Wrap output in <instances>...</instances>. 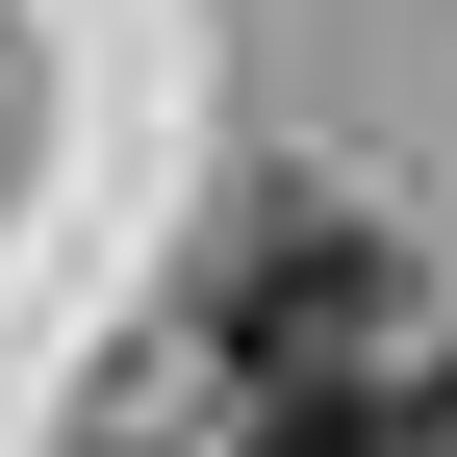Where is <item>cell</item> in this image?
I'll return each mask as SVG.
<instances>
[{"label": "cell", "instance_id": "obj_1", "mask_svg": "<svg viewBox=\"0 0 457 457\" xmlns=\"http://www.w3.org/2000/svg\"><path fill=\"white\" fill-rule=\"evenodd\" d=\"M381 305H407V279H381L356 204H254L228 279H204V356L228 381H381Z\"/></svg>", "mask_w": 457, "mask_h": 457}, {"label": "cell", "instance_id": "obj_2", "mask_svg": "<svg viewBox=\"0 0 457 457\" xmlns=\"http://www.w3.org/2000/svg\"><path fill=\"white\" fill-rule=\"evenodd\" d=\"M254 457H407V381H254Z\"/></svg>", "mask_w": 457, "mask_h": 457}, {"label": "cell", "instance_id": "obj_3", "mask_svg": "<svg viewBox=\"0 0 457 457\" xmlns=\"http://www.w3.org/2000/svg\"><path fill=\"white\" fill-rule=\"evenodd\" d=\"M407 457H457V381H407Z\"/></svg>", "mask_w": 457, "mask_h": 457}]
</instances>
